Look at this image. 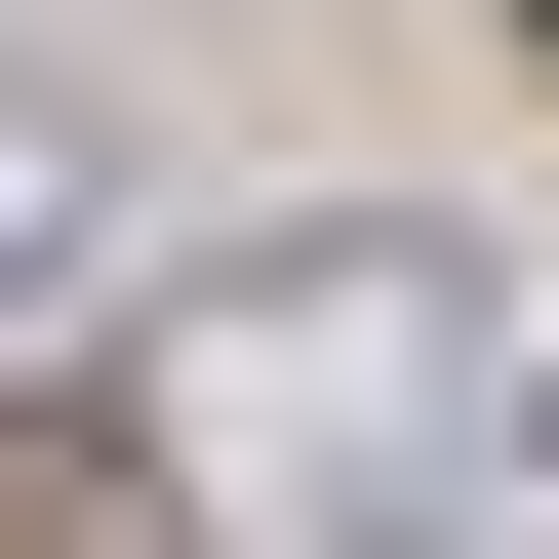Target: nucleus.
Returning <instances> with one entry per match:
<instances>
[{
  "label": "nucleus",
  "instance_id": "obj_1",
  "mask_svg": "<svg viewBox=\"0 0 559 559\" xmlns=\"http://www.w3.org/2000/svg\"><path fill=\"white\" fill-rule=\"evenodd\" d=\"M120 440H160V559H440L559 440V360L479 240H240V280H160Z\"/></svg>",
  "mask_w": 559,
  "mask_h": 559
},
{
  "label": "nucleus",
  "instance_id": "obj_2",
  "mask_svg": "<svg viewBox=\"0 0 559 559\" xmlns=\"http://www.w3.org/2000/svg\"><path fill=\"white\" fill-rule=\"evenodd\" d=\"M81 240H120V160H81V81H0V320H40Z\"/></svg>",
  "mask_w": 559,
  "mask_h": 559
},
{
  "label": "nucleus",
  "instance_id": "obj_3",
  "mask_svg": "<svg viewBox=\"0 0 559 559\" xmlns=\"http://www.w3.org/2000/svg\"><path fill=\"white\" fill-rule=\"evenodd\" d=\"M0 559H160V440H0Z\"/></svg>",
  "mask_w": 559,
  "mask_h": 559
},
{
  "label": "nucleus",
  "instance_id": "obj_4",
  "mask_svg": "<svg viewBox=\"0 0 559 559\" xmlns=\"http://www.w3.org/2000/svg\"><path fill=\"white\" fill-rule=\"evenodd\" d=\"M520 40H559V0H520Z\"/></svg>",
  "mask_w": 559,
  "mask_h": 559
}]
</instances>
